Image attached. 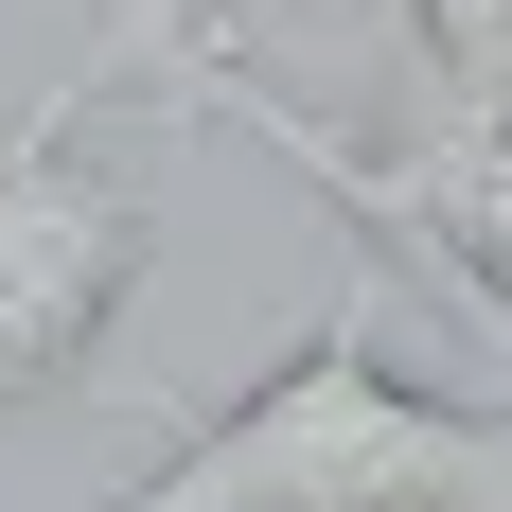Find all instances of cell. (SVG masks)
<instances>
[{
  "mask_svg": "<svg viewBox=\"0 0 512 512\" xmlns=\"http://www.w3.org/2000/svg\"><path fill=\"white\" fill-rule=\"evenodd\" d=\"M89 106H124V89L71 71V89H36V124L0 142V407H18V389H106V318L142 301V265H159V195L71 159Z\"/></svg>",
  "mask_w": 512,
  "mask_h": 512,
  "instance_id": "3957f363",
  "label": "cell"
},
{
  "mask_svg": "<svg viewBox=\"0 0 512 512\" xmlns=\"http://www.w3.org/2000/svg\"><path fill=\"white\" fill-rule=\"evenodd\" d=\"M106 512H512V407L424 389L389 354L371 283H336L230 407H195Z\"/></svg>",
  "mask_w": 512,
  "mask_h": 512,
  "instance_id": "6da1fadb",
  "label": "cell"
},
{
  "mask_svg": "<svg viewBox=\"0 0 512 512\" xmlns=\"http://www.w3.org/2000/svg\"><path fill=\"white\" fill-rule=\"evenodd\" d=\"M106 89H159V106H212V124H248L265 159H301L318 195L354 212L371 248H407L424 283L477 318V336H512V124H495V106H424L407 142H336L318 106L248 89V71H230V36H195V18H177L142 71H106Z\"/></svg>",
  "mask_w": 512,
  "mask_h": 512,
  "instance_id": "7a4b0ae2",
  "label": "cell"
},
{
  "mask_svg": "<svg viewBox=\"0 0 512 512\" xmlns=\"http://www.w3.org/2000/svg\"><path fill=\"white\" fill-rule=\"evenodd\" d=\"M424 71H442V106H495L512 124V0H407Z\"/></svg>",
  "mask_w": 512,
  "mask_h": 512,
  "instance_id": "277c9868",
  "label": "cell"
}]
</instances>
